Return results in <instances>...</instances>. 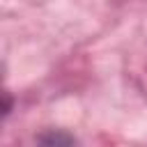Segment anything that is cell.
Returning a JSON list of instances; mask_svg holds the SVG:
<instances>
[{
  "instance_id": "1",
  "label": "cell",
  "mask_w": 147,
  "mask_h": 147,
  "mask_svg": "<svg viewBox=\"0 0 147 147\" xmlns=\"http://www.w3.org/2000/svg\"><path fill=\"white\" fill-rule=\"evenodd\" d=\"M71 138L64 133H48L41 138V147H71Z\"/></svg>"
}]
</instances>
